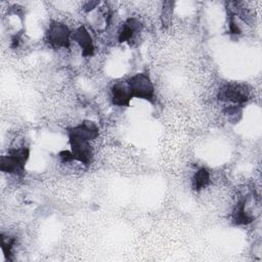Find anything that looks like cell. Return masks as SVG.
<instances>
[{"mask_svg": "<svg viewBox=\"0 0 262 262\" xmlns=\"http://www.w3.org/2000/svg\"><path fill=\"white\" fill-rule=\"evenodd\" d=\"M132 94L127 82L116 83L112 87V102L118 106H129Z\"/></svg>", "mask_w": 262, "mask_h": 262, "instance_id": "cell-9", "label": "cell"}, {"mask_svg": "<svg viewBox=\"0 0 262 262\" xmlns=\"http://www.w3.org/2000/svg\"><path fill=\"white\" fill-rule=\"evenodd\" d=\"M250 90L245 84L227 83L220 87L217 98L221 101L232 102L235 104H244L249 100Z\"/></svg>", "mask_w": 262, "mask_h": 262, "instance_id": "cell-3", "label": "cell"}, {"mask_svg": "<svg viewBox=\"0 0 262 262\" xmlns=\"http://www.w3.org/2000/svg\"><path fill=\"white\" fill-rule=\"evenodd\" d=\"M30 157L29 147H19L10 149L7 155L2 156L0 160V170L2 172L13 174V175H23L25 173V166Z\"/></svg>", "mask_w": 262, "mask_h": 262, "instance_id": "cell-1", "label": "cell"}, {"mask_svg": "<svg viewBox=\"0 0 262 262\" xmlns=\"http://www.w3.org/2000/svg\"><path fill=\"white\" fill-rule=\"evenodd\" d=\"M231 220L235 225H247L254 220V217L250 216L246 212L245 200H241L236 203L231 214Z\"/></svg>", "mask_w": 262, "mask_h": 262, "instance_id": "cell-10", "label": "cell"}, {"mask_svg": "<svg viewBox=\"0 0 262 262\" xmlns=\"http://www.w3.org/2000/svg\"><path fill=\"white\" fill-rule=\"evenodd\" d=\"M210 184V173L207 169H199L192 177V188L196 191H200L206 188Z\"/></svg>", "mask_w": 262, "mask_h": 262, "instance_id": "cell-11", "label": "cell"}, {"mask_svg": "<svg viewBox=\"0 0 262 262\" xmlns=\"http://www.w3.org/2000/svg\"><path fill=\"white\" fill-rule=\"evenodd\" d=\"M132 97L141 98L149 102L155 101V87L146 73H138L130 77L127 81Z\"/></svg>", "mask_w": 262, "mask_h": 262, "instance_id": "cell-2", "label": "cell"}, {"mask_svg": "<svg viewBox=\"0 0 262 262\" xmlns=\"http://www.w3.org/2000/svg\"><path fill=\"white\" fill-rule=\"evenodd\" d=\"M172 4H173V3H172ZM172 4H171V5H172ZM171 5H170V7H166V6L163 7V17H164V20H165V21H168V20H169V17H170L171 14H172Z\"/></svg>", "mask_w": 262, "mask_h": 262, "instance_id": "cell-15", "label": "cell"}, {"mask_svg": "<svg viewBox=\"0 0 262 262\" xmlns=\"http://www.w3.org/2000/svg\"><path fill=\"white\" fill-rule=\"evenodd\" d=\"M60 160L62 163H69V162H72V161H75L74 160V157L71 152V150H62L58 154Z\"/></svg>", "mask_w": 262, "mask_h": 262, "instance_id": "cell-14", "label": "cell"}, {"mask_svg": "<svg viewBox=\"0 0 262 262\" xmlns=\"http://www.w3.org/2000/svg\"><path fill=\"white\" fill-rule=\"evenodd\" d=\"M142 26L140 21L135 17L128 18L121 27V30L119 32V42H127L131 45V42L134 40L135 36L139 35L141 32Z\"/></svg>", "mask_w": 262, "mask_h": 262, "instance_id": "cell-7", "label": "cell"}, {"mask_svg": "<svg viewBox=\"0 0 262 262\" xmlns=\"http://www.w3.org/2000/svg\"><path fill=\"white\" fill-rule=\"evenodd\" d=\"M14 243H15L14 237L4 236L3 234H1V248H2V251H3L4 256H5L6 259H10L11 250L13 248Z\"/></svg>", "mask_w": 262, "mask_h": 262, "instance_id": "cell-12", "label": "cell"}, {"mask_svg": "<svg viewBox=\"0 0 262 262\" xmlns=\"http://www.w3.org/2000/svg\"><path fill=\"white\" fill-rule=\"evenodd\" d=\"M69 141L74 160L88 167L93 160V150L92 146L90 145V141L75 136H69Z\"/></svg>", "mask_w": 262, "mask_h": 262, "instance_id": "cell-5", "label": "cell"}, {"mask_svg": "<svg viewBox=\"0 0 262 262\" xmlns=\"http://www.w3.org/2000/svg\"><path fill=\"white\" fill-rule=\"evenodd\" d=\"M72 38L82 48V54L84 56L93 55L94 46L92 38L84 26H81L78 29H76V31L72 34Z\"/></svg>", "mask_w": 262, "mask_h": 262, "instance_id": "cell-8", "label": "cell"}, {"mask_svg": "<svg viewBox=\"0 0 262 262\" xmlns=\"http://www.w3.org/2000/svg\"><path fill=\"white\" fill-rule=\"evenodd\" d=\"M67 133L68 136H75L87 141H92L97 138L99 134V129L94 122L85 120L77 126L68 128Z\"/></svg>", "mask_w": 262, "mask_h": 262, "instance_id": "cell-6", "label": "cell"}, {"mask_svg": "<svg viewBox=\"0 0 262 262\" xmlns=\"http://www.w3.org/2000/svg\"><path fill=\"white\" fill-rule=\"evenodd\" d=\"M98 1H89V2H87L85 5H84V8H85V10L86 11H90V10H92L93 8H95V6L96 5H98Z\"/></svg>", "mask_w": 262, "mask_h": 262, "instance_id": "cell-16", "label": "cell"}, {"mask_svg": "<svg viewBox=\"0 0 262 262\" xmlns=\"http://www.w3.org/2000/svg\"><path fill=\"white\" fill-rule=\"evenodd\" d=\"M229 32L231 35H241L242 31L238 28V26L236 25L235 20H234V15L232 12H229Z\"/></svg>", "mask_w": 262, "mask_h": 262, "instance_id": "cell-13", "label": "cell"}, {"mask_svg": "<svg viewBox=\"0 0 262 262\" xmlns=\"http://www.w3.org/2000/svg\"><path fill=\"white\" fill-rule=\"evenodd\" d=\"M71 35V31L64 24L54 21L49 25L46 32V42L54 48H69Z\"/></svg>", "mask_w": 262, "mask_h": 262, "instance_id": "cell-4", "label": "cell"}]
</instances>
